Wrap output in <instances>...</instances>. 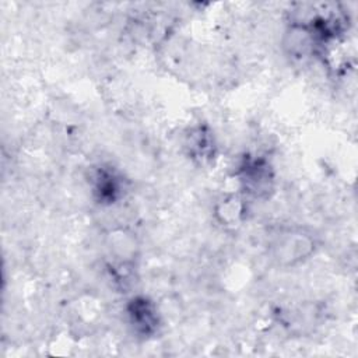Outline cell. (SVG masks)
<instances>
[{
	"label": "cell",
	"mask_w": 358,
	"mask_h": 358,
	"mask_svg": "<svg viewBox=\"0 0 358 358\" xmlns=\"http://www.w3.org/2000/svg\"><path fill=\"white\" fill-rule=\"evenodd\" d=\"M129 316L133 327L141 334H151L157 329V310L145 298H134L130 302Z\"/></svg>",
	"instance_id": "6da1fadb"
},
{
	"label": "cell",
	"mask_w": 358,
	"mask_h": 358,
	"mask_svg": "<svg viewBox=\"0 0 358 358\" xmlns=\"http://www.w3.org/2000/svg\"><path fill=\"white\" fill-rule=\"evenodd\" d=\"M96 190L101 196V199L106 201H112L119 190L117 180L110 172H101L96 180Z\"/></svg>",
	"instance_id": "7a4b0ae2"
}]
</instances>
